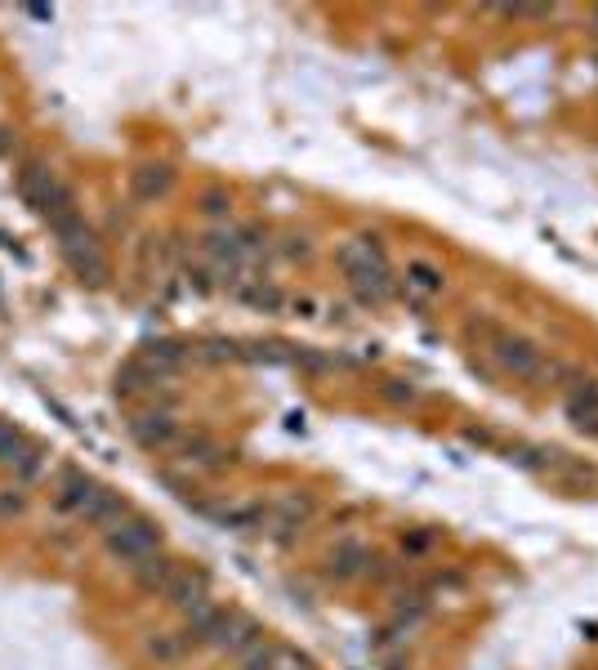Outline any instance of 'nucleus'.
Returning <instances> with one entry per match:
<instances>
[{"mask_svg":"<svg viewBox=\"0 0 598 670\" xmlns=\"http://www.w3.org/2000/svg\"><path fill=\"white\" fill-rule=\"evenodd\" d=\"M567 416H572L576 425L590 429L598 420V385H576L572 398H567Z\"/></svg>","mask_w":598,"mask_h":670,"instance_id":"nucleus-16","label":"nucleus"},{"mask_svg":"<svg viewBox=\"0 0 598 670\" xmlns=\"http://www.w3.org/2000/svg\"><path fill=\"white\" fill-rule=\"evenodd\" d=\"M103 545H108V554L117 563H125V568H139L148 554L161 550V528L152 519H125L112 532H103Z\"/></svg>","mask_w":598,"mask_h":670,"instance_id":"nucleus-4","label":"nucleus"},{"mask_svg":"<svg viewBox=\"0 0 598 670\" xmlns=\"http://www.w3.org/2000/svg\"><path fill=\"white\" fill-rule=\"evenodd\" d=\"M237 670H277V644H264V639H259L250 653L237 657Z\"/></svg>","mask_w":598,"mask_h":670,"instance_id":"nucleus-21","label":"nucleus"},{"mask_svg":"<svg viewBox=\"0 0 598 670\" xmlns=\"http://www.w3.org/2000/svg\"><path fill=\"white\" fill-rule=\"evenodd\" d=\"M99 496H103V487L94 483V478H85L81 469H63L59 474V505L67 514H76V519H85Z\"/></svg>","mask_w":598,"mask_h":670,"instance_id":"nucleus-8","label":"nucleus"},{"mask_svg":"<svg viewBox=\"0 0 598 670\" xmlns=\"http://www.w3.org/2000/svg\"><path fill=\"white\" fill-rule=\"evenodd\" d=\"M54 237H59L67 264L76 268V277H81V282L99 286L103 277H108V260H103V246H99V237H94L90 228H85V219H81V215H72V219H63V224H54Z\"/></svg>","mask_w":598,"mask_h":670,"instance_id":"nucleus-3","label":"nucleus"},{"mask_svg":"<svg viewBox=\"0 0 598 670\" xmlns=\"http://www.w3.org/2000/svg\"><path fill=\"white\" fill-rule=\"evenodd\" d=\"M183 461L188 465H224V452H219L210 438H188V443H183Z\"/></svg>","mask_w":598,"mask_h":670,"instance_id":"nucleus-20","label":"nucleus"},{"mask_svg":"<svg viewBox=\"0 0 598 670\" xmlns=\"http://www.w3.org/2000/svg\"><path fill=\"white\" fill-rule=\"evenodd\" d=\"M308 514H313V501H308V496H299V492H286L282 501L268 510V523H273V528H282V532H295V528H304V523H308Z\"/></svg>","mask_w":598,"mask_h":670,"instance_id":"nucleus-13","label":"nucleus"},{"mask_svg":"<svg viewBox=\"0 0 598 670\" xmlns=\"http://www.w3.org/2000/svg\"><path fill=\"white\" fill-rule=\"evenodd\" d=\"M407 291H416V295H442V273L433 264H424V260H411L407 264Z\"/></svg>","mask_w":598,"mask_h":670,"instance_id":"nucleus-17","label":"nucleus"},{"mask_svg":"<svg viewBox=\"0 0 598 670\" xmlns=\"http://www.w3.org/2000/svg\"><path fill=\"white\" fill-rule=\"evenodd\" d=\"M130 434L139 438L148 452L179 443V425H175V416H170V411H143V416H134L130 420Z\"/></svg>","mask_w":598,"mask_h":670,"instance_id":"nucleus-10","label":"nucleus"},{"mask_svg":"<svg viewBox=\"0 0 598 670\" xmlns=\"http://www.w3.org/2000/svg\"><path fill=\"white\" fill-rule=\"evenodd\" d=\"M228 206H233V197L219 193V188H215V193L201 197V210H206V215H228Z\"/></svg>","mask_w":598,"mask_h":670,"instance_id":"nucleus-23","label":"nucleus"},{"mask_svg":"<svg viewBox=\"0 0 598 670\" xmlns=\"http://www.w3.org/2000/svg\"><path fill=\"white\" fill-rule=\"evenodd\" d=\"M170 184H175V170L170 166H139L130 175V188L139 201H152V197H166Z\"/></svg>","mask_w":598,"mask_h":670,"instance_id":"nucleus-14","label":"nucleus"},{"mask_svg":"<svg viewBox=\"0 0 598 670\" xmlns=\"http://www.w3.org/2000/svg\"><path fill=\"white\" fill-rule=\"evenodd\" d=\"M130 572H134V581H139V586L148 590V595H166V586L175 581V572H179V568L157 550V554H148V559H143L139 568H130Z\"/></svg>","mask_w":598,"mask_h":670,"instance_id":"nucleus-12","label":"nucleus"},{"mask_svg":"<svg viewBox=\"0 0 598 670\" xmlns=\"http://www.w3.org/2000/svg\"><path fill=\"white\" fill-rule=\"evenodd\" d=\"M188 358V349H183V344H175V340H161V344H148V349H143V362H148L152 371H170V367H179V362Z\"/></svg>","mask_w":598,"mask_h":670,"instance_id":"nucleus-18","label":"nucleus"},{"mask_svg":"<svg viewBox=\"0 0 598 670\" xmlns=\"http://www.w3.org/2000/svg\"><path fill=\"white\" fill-rule=\"evenodd\" d=\"M326 572H331L335 581H353L362 577V572H371V550L358 541H340L331 550V563H326Z\"/></svg>","mask_w":598,"mask_h":670,"instance_id":"nucleus-11","label":"nucleus"},{"mask_svg":"<svg viewBox=\"0 0 598 670\" xmlns=\"http://www.w3.org/2000/svg\"><path fill=\"white\" fill-rule=\"evenodd\" d=\"M491 353L505 371H514L518 380H545L549 367H545V353L536 349L532 340L523 335H505V331H491Z\"/></svg>","mask_w":598,"mask_h":670,"instance_id":"nucleus-6","label":"nucleus"},{"mask_svg":"<svg viewBox=\"0 0 598 670\" xmlns=\"http://www.w3.org/2000/svg\"><path fill=\"white\" fill-rule=\"evenodd\" d=\"M183 653H188V639H183V635H152L148 639V657H157L161 666L183 662Z\"/></svg>","mask_w":598,"mask_h":670,"instance_id":"nucleus-19","label":"nucleus"},{"mask_svg":"<svg viewBox=\"0 0 598 670\" xmlns=\"http://www.w3.org/2000/svg\"><path fill=\"white\" fill-rule=\"evenodd\" d=\"M380 394L389 398V402H411V398H416V389H411V380H389Z\"/></svg>","mask_w":598,"mask_h":670,"instance_id":"nucleus-24","label":"nucleus"},{"mask_svg":"<svg viewBox=\"0 0 598 670\" xmlns=\"http://www.w3.org/2000/svg\"><path fill=\"white\" fill-rule=\"evenodd\" d=\"M0 469H14V474H23V478L41 474V452H36L14 425H5V420H0Z\"/></svg>","mask_w":598,"mask_h":670,"instance_id":"nucleus-7","label":"nucleus"},{"mask_svg":"<svg viewBox=\"0 0 598 670\" xmlns=\"http://www.w3.org/2000/svg\"><path fill=\"white\" fill-rule=\"evenodd\" d=\"M166 599L175 603L183 617H192L197 608H206V603H210V581H206V572H197V568H179V572H175V581L166 586Z\"/></svg>","mask_w":598,"mask_h":670,"instance_id":"nucleus-9","label":"nucleus"},{"mask_svg":"<svg viewBox=\"0 0 598 670\" xmlns=\"http://www.w3.org/2000/svg\"><path fill=\"white\" fill-rule=\"evenodd\" d=\"M27 510V496L18 487H0V519H18Z\"/></svg>","mask_w":598,"mask_h":670,"instance_id":"nucleus-22","label":"nucleus"},{"mask_svg":"<svg viewBox=\"0 0 598 670\" xmlns=\"http://www.w3.org/2000/svg\"><path fill=\"white\" fill-rule=\"evenodd\" d=\"M340 264L362 304H384L393 295V277H389V264H384L380 237H358V242L340 246Z\"/></svg>","mask_w":598,"mask_h":670,"instance_id":"nucleus-1","label":"nucleus"},{"mask_svg":"<svg viewBox=\"0 0 598 670\" xmlns=\"http://www.w3.org/2000/svg\"><path fill=\"white\" fill-rule=\"evenodd\" d=\"M219 523H224L228 532H255L268 523V505L250 501V505H228V510H219Z\"/></svg>","mask_w":598,"mask_h":670,"instance_id":"nucleus-15","label":"nucleus"},{"mask_svg":"<svg viewBox=\"0 0 598 670\" xmlns=\"http://www.w3.org/2000/svg\"><path fill=\"white\" fill-rule=\"evenodd\" d=\"M18 188H23L27 206H36L45 219H50V228L63 224V219H72V215H81V210H76L72 188H67L63 179L54 175V170H45V166H23V175H18Z\"/></svg>","mask_w":598,"mask_h":670,"instance_id":"nucleus-2","label":"nucleus"},{"mask_svg":"<svg viewBox=\"0 0 598 670\" xmlns=\"http://www.w3.org/2000/svg\"><path fill=\"white\" fill-rule=\"evenodd\" d=\"M259 639H264V630H259L255 617H246V612H237V608H224V612L215 617V626H210L206 648H215V653H228V657H241V653H250Z\"/></svg>","mask_w":598,"mask_h":670,"instance_id":"nucleus-5","label":"nucleus"}]
</instances>
